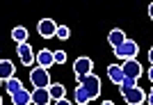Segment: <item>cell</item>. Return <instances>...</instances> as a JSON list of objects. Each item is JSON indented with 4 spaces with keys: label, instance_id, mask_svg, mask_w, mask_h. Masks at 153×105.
<instances>
[{
    "label": "cell",
    "instance_id": "obj_25",
    "mask_svg": "<svg viewBox=\"0 0 153 105\" xmlns=\"http://www.w3.org/2000/svg\"><path fill=\"white\" fill-rule=\"evenodd\" d=\"M101 105H114V103H112V101H105V103H101Z\"/></svg>",
    "mask_w": 153,
    "mask_h": 105
},
{
    "label": "cell",
    "instance_id": "obj_12",
    "mask_svg": "<svg viewBox=\"0 0 153 105\" xmlns=\"http://www.w3.org/2000/svg\"><path fill=\"white\" fill-rule=\"evenodd\" d=\"M51 94H48V89H34L32 92V105H48L51 103Z\"/></svg>",
    "mask_w": 153,
    "mask_h": 105
},
{
    "label": "cell",
    "instance_id": "obj_7",
    "mask_svg": "<svg viewBox=\"0 0 153 105\" xmlns=\"http://www.w3.org/2000/svg\"><path fill=\"white\" fill-rule=\"evenodd\" d=\"M37 32H39V37H44V39H53L55 32H57V23L53 18H41L37 23Z\"/></svg>",
    "mask_w": 153,
    "mask_h": 105
},
{
    "label": "cell",
    "instance_id": "obj_27",
    "mask_svg": "<svg viewBox=\"0 0 153 105\" xmlns=\"http://www.w3.org/2000/svg\"><path fill=\"white\" fill-rule=\"evenodd\" d=\"M87 105H94V103H87Z\"/></svg>",
    "mask_w": 153,
    "mask_h": 105
},
{
    "label": "cell",
    "instance_id": "obj_6",
    "mask_svg": "<svg viewBox=\"0 0 153 105\" xmlns=\"http://www.w3.org/2000/svg\"><path fill=\"white\" fill-rule=\"evenodd\" d=\"M121 71H123V78H130V80H137L144 73V69H142V64L137 62V59H126L121 64Z\"/></svg>",
    "mask_w": 153,
    "mask_h": 105
},
{
    "label": "cell",
    "instance_id": "obj_8",
    "mask_svg": "<svg viewBox=\"0 0 153 105\" xmlns=\"http://www.w3.org/2000/svg\"><path fill=\"white\" fill-rule=\"evenodd\" d=\"M16 55H19L21 59V64H25V66H32L34 64V50H32L30 44H16Z\"/></svg>",
    "mask_w": 153,
    "mask_h": 105
},
{
    "label": "cell",
    "instance_id": "obj_4",
    "mask_svg": "<svg viewBox=\"0 0 153 105\" xmlns=\"http://www.w3.org/2000/svg\"><path fill=\"white\" fill-rule=\"evenodd\" d=\"M137 52H140V46H137L133 39H126L121 46L114 48V55L119 59H123V62H126V59H137Z\"/></svg>",
    "mask_w": 153,
    "mask_h": 105
},
{
    "label": "cell",
    "instance_id": "obj_1",
    "mask_svg": "<svg viewBox=\"0 0 153 105\" xmlns=\"http://www.w3.org/2000/svg\"><path fill=\"white\" fill-rule=\"evenodd\" d=\"M98 94H101V78L96 73H89L76 87V103L78 105L94 103V98H98Z\"/></svg>",
    "mask_w": 153,
    "mask_h": 105
},
{
    "label": "cell",
    "instance_id": "obj_24",
    "mask_svg": "<svg viewBox=\"0 0 153 105\" xmlns=\"http://www.w3.org/2000/svg\"><path fill=\"white\" fill-rule=\"evenodd\" d=\"M149 80H151V82H153V66H151V69H149Z\"/></svg>",
    "mask_w": 153,
    "mask_h": 105
},
{
    "label": "cell",
    "instance_id": "obj_18",
    "mask_svg": "<svg viewBox=\"0 0 153 105\" xmlns=\"http://www.w3.org/2000/svg\"><path fill=\"white\" fill-rule=\"evenodd\" d=\"M55 37H57V39H69L71 37V30L66 25H57V32H55Z\"/></svg>",
    "mask_w": 153,
    "mask_h": 105
},
{
    "label": "cell",
    "instance_id": "obj_3",
    "mask_svg": "<svg viewBox=\"0 0 153 105\" xmlns=\"http://www.w3.org/2000/svg\"><path fill=\"white\" fill-rule=\"evenodd\" d=\"M123 96V101H126L128 105H144L146 103V92L142 89V87H128V89H119Z\"/></svg>",
    "mask_w": 153,
    "mask_h": 105
},
{
    "label": "cell",
    "instance_id": "obj_26",
    "mask_svg": "<svg viewBox=\"0 0 153 105\" xmlns=\"http://www.w3.org/2000/svg\"><path fill=\"white\" fill-rule=\"evenodd\" d=\"M0 105H2V96H0Z\"/></svg>",
    "mask_w": 153,
    "mask_h": 105
},
{
    "label": "cell",
    "instance_id": "obj_10",
    "mask_svg": "<svg viewBox=\"0 0 153 105\" xmlns=\"http://www.w3.org/2000/svg\"><path fill=\"white\" fill-rule=\"evenodd\" d=\"M12 105H32V94L27 92L25 87L19 89L16 94H12Z\"/></svg>",
    "mask_w": 153,
    "mask_h": 105
},
{
    "label": "cell",
    "instance_id": "obj_2",
    "mask_svg": "<svg viewBox=\"0 0 153 105\" xmlns=\"http://www.w3.org/2000/svg\"><path fill=\"white\" fill-rule=\"evenodd\" d=\"M30 82L34 89H48L51 87V73L48 69H41V66H32L30 71Z\"/></svg>",
    "mask_w": 153,
    "mask_h": 105
},
{
    "label": "cell",
    "instance_id": "obj_13",
    "mask_svg": "<svg viewBox=\"0 0 153 105\" xmlns=\"http://www.w3.org/2000/svg\"><path fill=\"white\" fill-rule=\"evenodd\" d=\"M2 89H5V92L12 96V94H16L19 89H23V82H21L16 75H12L9 80H2Z\"/></svg>",
    "mask_w": 153,
    "mask_h": 105
},
{
    "label": "cell",
    "instance_id": "obj_16",
    "mask_svg": "<svg viewBox=\"0 0 153 105\" xmlns=\"http://www.w3.org/2000/svg\"><path fill=\"white\" fill-rule=\"evenodd\" d=\"M48 94H51V98H53V101L66 98V89H64V85H59V82H51V87H48Z\"/></svg>",
    "mask_w": 153,
    "mask_h": 105
},
{
    "label": "cell",
    "instance_id": "obj_15",
    "mask_svg": "<svg viewBox=\"0 0 153 105\" xmlns=\"http://www.w3.org/2000/svg\"><path fill=\"white\" fill-rule=\"evenodd\" d=\"M108 78L114 82V85H121L123 82V71H121V66L119 64H110L108 66Z\"/></svg>",
    "mask_w": 153,
    "mask_h": 105
},
{
    "label": "cell",
    "instance_id": "obj_28",
    "mask_svg": "<svg viewBox=\"0 0 153 105\" xmlns=\"http://www.w3.org/2000/svg\"><path fill=\"white\" fill-rule=\"evenodd\" d=\"M0 85H2V80H0Z\"/></svg>",
    "mask_w": 153,
    "mask_h": 105
},
{
    "label": "cell",
    "instance_id": "obj_21",
    "mask_svg": "<svg viewBox=\"0 0 153 105\" xmlns=\"http://www.w3.org/2000/svg\"><path fill=\"white\" fill-rule=\"evenodd\" d=\"M146 101H149V105H153V87H151V92H149V96H146Z\"/></svg>",
    "mask_w": 153,
    "mask_h": 105
},
{
    "label": "cell",
    "instance_id": "obj_22",
    "mask_svg": "<svg viewBox=\"0 0 153 105\" xmlns=\"http://www.w3.org/2000/svg\"><path fill=\"white\" fill-rule=\"evenodd\" d=\"M149 18L153 21V2H151V5H149Z\"/></svg>",
    "mask_w": 153,
    "mask_h": 105
},
{
    "label": "cell",
    "instance_id": "obj_20",
    "mask_svg": "<svg viewBox=\"0 0 153 105\" xmlns=\"http://www.w3.org/2000/svg\"><path fill=\"white\" fill-rule=\"evenodd\" d=\"M55 105H76V103H71V101H66V98H59V101H55Z\"/></svg>",
    "mask_w": 153,
    "mask_h": 105
},
{
    "label": "cell",
    "instance_id": "obj_17",
    "mask_svg": "<svg viewBox=\"0 0 153 105\" xmlns=\"http://www.w3.org/2000/svg\"><path fill=\"white\" fill-rule=\"evenodd\" d=\"M12 39L16 41V44H25V41H27V30L23 25L14 27V30H12Z\"/></svg>",
    "mask_w": 153,
    "mask_h": 105
},
{
    "label": "cell",
    "instance_id": "obj_14",
    "mask_svg": "<svg viewBox=\"0 0 153 105\" xmlns=\"http://www.w3.org/2000/svg\"><path fill=\"white\" fill-rule=\"evenodd\" d=\"M14 75V62L0 57V80H9Z\"/></svg>",
    "mask_w": 153,
    "mask_h": 105
},
{
    "label": "cell",
    "instance_id": "obj_5",
    "mask_svg": "<svg viewBox=\"0 0 153 105\" xmlns=\"http://www.w3.org/2000/svg\"><path fill=\"white\" fill-rule=\"evenodd\" d=\"M91 71H94V62H91L87 55H82V57H78L76 62H73V73H76L78 80H82L85 75H89Z\"/></svg>",
    "mask_w": 153,
    "mask_h": 105
},
{
    "label": "cell",
    "instance_id": "obj_19",
    "mask_svg": "<svg viewBox=\"0 0 153 105\" xmlns=\"http://www.w3.org/2000/svg\"><path fill=\"white\" fill-rule=\"evenodd\" d=\"M53 57H55V64H64V62H66V52L64 50H53Z\"/></svg>",
    "mask_w": 153,
    "mask_h": 105
},
{
    "label": "cell",
    "instance_id": "obj_23",
    "mask_svg": "<svg viewBox=\"0 0 153 105\" xmlns=\"http://www.w3.org/2000/svg\"><path fill=\"white\" fill-rule=\"evenodd\" d=\"M149 62H151V66H153V46H151V50H149Z\"/></svg>",
    "mask_w": 153,
    "mask_h": 105
},
{
    "label": "cell",
    "instance_id": "obj_11",
    "mask_svg": "<svg viewBox=\"0 0 153 105\" xmlns=\"http://www.w3.org/2000/svg\"><path fill=\"white\" fill-rule=\"evenodd\" d=\"M126 39H128V37H126V32H123V30H119V27L110 30V34H108V41H110V46H112V48L121 46V44H123Z\"/></svg>",
    "mask_w": 153,
    "mask_h": 105
},
{
    "label": "cell",
    "instance_id": "obj_9",
    "mask_svg": "<svg viewBox=\"0 0 153 105\" xmlns=\"http://www.w3.org/2000/svg\"><path fill=\"white\" fill-rule=\"evenodd\" d=\"M34 62H37V66H41V69H51V66L55 64V57H53V50L44 48V50L34 52Z\"/></svg>",
    "mask_w": 153,
    "mask_h": 105
}]
</instances>
